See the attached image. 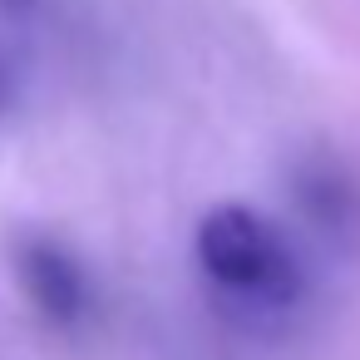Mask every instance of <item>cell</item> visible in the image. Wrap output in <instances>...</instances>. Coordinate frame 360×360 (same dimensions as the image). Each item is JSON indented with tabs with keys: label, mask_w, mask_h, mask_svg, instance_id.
Wrapping results in <instances>:
<instances>
[{
	"label": "cell",
	"mask_w": 360,
	"mask_h": 360,
	"mask_svg": "<svg viewBox=\"0 0 360 360\" xmlns=\"http://www.w3.org/2000/svg\"><path fill=\"white\" fill-rule=\"evenodd\" d=\"M198 266L217 291L247 306H291L301 296V266L291 247L242 202H217L198 222Z\"/></svg>",
	"instance_id": "cell-1"
},
{
	"label": "cell",
	"mask_w": 360,
	"mask_h": 360,
	"mask_svg": "<svg viewBox=\"0 0 360 360\" xmlns=\"http://www.w3.org/2000/svg\"><path fill=\"white\" fill-rule=\"evenodd\" d=\"M15 276L30 296V306L55 321V326H75L84 311V276L75 266V257L45 237H25L15 247Z\"/></svg>",
	"instance_id": "cell-2"
}]
</instances>
